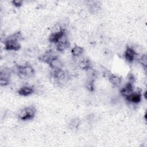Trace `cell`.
Segmentation results:
<instances>
[{"instance_id":"obj_6","label":"cell","mask_w":147,"mask_h":147,"mask_svg":"<svg viewBox=\"0 0 147 147\" xmlns=\"http://www.w3.org/2000/svg\"><path fill=\"white\" fill-rule=\"evenodd\" d=\"M127 102L129 104H131L133 105H136L138 104L142 99V94L141 92V90H136L134 89V91L130 95L125 98Z\"/></svg>"},{"instance_id":"obj_25","label":"cell","mask_w":147,"mask_h":147,"mask_svg":"<svg viewBox=\"0 0 147 147\" xmlns=\"http://www.w3.org/2000/svg\"><path fill=\"white\" fill-rule=\"evenodd\" d=\"M112 73L107 69H105L104 71H103V76L105 77V78H106L107 79L109 78V77L110 76V75Z\"/></svg>"},{"instance_id":"obj_14","label":"cell","mask_w":147,"mask_h":147,"mask_svg":"<svg viewBox=\"0 0 147 147\" xmlns=\"http://www.w3.org/2000/svg\"><path fill=\"white\" fill-rule=\"evenodd\" d=\"M108 80L110 84L114 87H118L122 82V78L117 75L111 74L109 77Z\"/></svg>"},{"instance_id":"obj_20","label":"cell","mask_w":147,"mask_h":147,"mask_svg":"<svg viewBox=\"0 0 147 147\" xmlns=\"http://www.w3.org/2000/svg\"><path fill=\"white\" fill-rule=\"evenodd\" d=\"M10 83V77L0 76V85L2 87L8 86Z\"/></svg>"},{"instance_id":"obj_4","label":"cell","mask_w":147,"mask_h":147,"mask_svg":"<svg viewBox=\"0 0 147 147\" xmlns=\"http://www.w3.org/2000/svg\"><path fill=\"white\" fill-rule=\"evenodd\" d=\"M55 49L60 52L65 51L69 47L70 44L66 32L64 33L59 40L56 44H55Z\"/></svg>"},{"instance_id":"obj_22","label":"cell","mask_w":147,"mask_h":147,"mask_svg":"<svg viewBox=\"0 0 147 147\" xmlns=\"http://www.w3.org/2000/svg\"><path fill=\"white\" fill-rule=\"evenodd\" d=\"M86 72H87V76H88V79L95 80V79L97 76L98 74H97L96 71L94 69H93L92 67L90 68V69H88L87 71H86Z\"/></svg>"},{"instance_id":"obj_23","label":"cell","mask_w":147,"mask_h":147,"mask_svg":"<svg viewBox=\"0 0 147 147\" xmlns=\"http://www.w3.org/2000/svg\"><path fill=\"white\" fill-rule=\"evenodd\" d=\"M11 2V4L16 7H20L23 4V1L21 0H13Z\"/></svg>"},{"instance_id":"obj_10","label":"cell","mask_w":147,"mask_h":147,"mask_svg":"<svg viewBox=\"0 0 147 147\" xmlns=\"http://www.w3.org/2000/svg\"><path fill=\"white\" fill-rule=\"evenodd\" d=\"M34 92H35V90L34 87L30 86H24L20 87L17 91V93L20 95L24 96L31 95Z\"/></svg>"},{"instance_id":"obj_24","label":"cell","mask_w":147,"mask_h":147,"mask_svg":"<svg viewBox=\"0 0 147 147\" xmlns=\"http://www.w3.org/2000/svg\"><path fill=\"white\" fill-rule=\"evenodd\" d=\"M127 82L131 83L133 84H134V83L135 82V80H136V78H135L134 75L131 73L128 74V75L127 76Z\"/></svg>"},{"instance_id":"obj_7","label":"cell","mask_w":147,"mask_h":147,"mask_svg":"<svg viewBox=\"0 0 147 147\" xmlns=\"http://www.w3.org/2000/svg\"><path fill=\"white\" fill-rule=\"evenodd\" d=\"M137 55V53L133 47L130 46H127L124 52L123 56L125 60L128 63H132L136 59Z\"/></svg>"},{"instance_id":"obj_15","label":"cell","mask_w":147,"mask_h":147,"mask_svg":"<svg viewBox=\"0 0 147 147\" xmlns=\"http://www.w3.org/2000/svg\"><path fill=\"white\" fill-rule=\"evenodd\" d=\"M84 52V48L80 46L75 45L71 50V55L74 58H78L80 57Z\"/></svg>"},{"instance_id":"obj_13","label":"cell","mask_w":147,"mask_h":147,"mask_svg":"<svg viewBox=\"0 0 147 147\" xmlns=\"http://www.w3.org/2000/svg\"><path fill=\"white\" fill-rule=\"evenodd\" d=\"M65 30L63 29V30L59 32H55V33H51L48 37V40L51 43L56 44L59 39L61 38V37L63 36V34L65 33Z\"/></svg>"},{"instance_id":"obj_21","label":"cell","mask_w":147,"mask_h":147,"mask_svg":"<svg viewBox=\"0 0 147 147\" xmlns=\"http://www.w3.org/2000/svg\"><path fill=\"white\" fill-rule=\"evenodd\" d=\"M138 61L139 63L142 65V66L144 68V69L146 70V67H147V56L146 54H143L138 59Z\"/></svg>"},{"instance_id":"obj_19","label":"cell","mask_w":147,"mask_h":147,"mask_svg":"<svg viewBox=\"0 0 147 147\" xmlns=\"http://www.w3.org/2000/svg\"><path fill=\"white\" fill-rule=\"evenodd\" d=\"M7 38H9V39L17 41L18 42H20V41L23 40V37H22V33L20 31H18V32H16L14 33L13 34H11L10 36H9Z\"/></svg>"},{"instance_id":"obj_1","label":"cell","mask_w":147,"mask_h":147,"mask_svg":"<svg viewBox=\"0 0 147 147\" xmlns=\"http://www.w3.org/2000/svg\"><path fill=\"white\" fill-rule=\"evenodd\" d=\"M13 72H15L22 78H29L33 76L35 74L34 68L30 65H17L14 70L12 69Z\"/></svg>"},{"instance_id":"obj_8","label":"cell","mask_w":147,"mask_h":147,"mask_svg":"<svg viewBox=\"0 0 147 147\" xmlns=\"http://www.w3.org/2000/svg\"><path fill=\"white\" fill-rule=\"evenodd\" d=\"M134 91V87L133 83L127 82L124 87L120 90L121 95L125 98L130 95Z\"/></svg>"},{"instance_id":"obj_17","label":"cell","mask_w":147,"mask_h":147,"mask_svg":"<svg viewBox=\"0 0 147 147\" xmlns=\"http://www.w3.org/2000/svg\"><path fill=\"white\" fill-rule=\"evenodd\" d=\"M80 123V122L79 118H73L69 123V127L72 130H76L79 127Z\"/></svg>"},{"instance_id":"obj_16","label":"cell","mask_w":147,"mask_h":147,"mask_svg":"<svg viewBox=\"0 0 147 147\" xmlns=\"http://www.w3.org/2000/svg\"><path fill=\"white\" fill-rule=\"evenodd\" d=\"M94 80L93 79H88V80L85 82L84 83V87L86 89L90 92H94L95 90V83Z\"/></svg>"},{"instance_id":"obj_18","label":"cell","mask_w":147,"mask_h":147,"mask_svg":"<svg viewBox=\"0 0 147 147\" xmlns=\"http://www.w3.org/2000/svg\"><path fill=\"white\" fill-rule=\"evenodd\" d=\"M88 10L91 13H92V14L97 13L100 10V6L99 4L97 3V2H94V3H92L91 4L89 5Z\"/></svg>"},{"instance_id":"obj_2","label":"cell","mask_w":147,"mask_h":147,"mask_svg":"<svg viewBox=\"0 0 147 147\" xmlns=\"http://www.w3.org/2000/svg\"><path fill=\"white\" fill-rule=\"evenodd\" d=\"M36 112V108L34 106H27L19 111L17 115L18 118L21 121L32 119L35 117Z\"/></svg>"},{"instance_id":"obj_12","label":"cell","mask_w":147,"mask_h":147,"mask_svg":"<svg viewBox=\"0 0 147 147\" xmlns=\"http://www.w3.org/2000/svg\"><path fill=\"white\" fill-rule=\"evenodd\" d=\"M56 56V55H54V54L52 52V51L50 49V50L47 51V52H44V53L41 54V55H40L38 57V60H39V61H40L41 62L48 64L49 62L50 61V60L54 56Z\"/></svg>"},{"instance_id":"obj_5","label":"cell","mask_w":147,"mask_h":147,"mask_svg":"<svg viewBox=\"0 0 147 147\" xmlns=\"http://www.w3.org/2000/svg\"><path fill=\"white\" fill-rule=\"evenodd\" d=\"M4 48L7 51H17L21 49V46L20 42L6 38L4 40Z\"/></svg>"},{"instance_id":"obj_11","label":"cell","mask_w":147,"mask_h":147,"mask_svg":"<svg viewBox=\"0 0 147 147\" xmlns=\"http://www.w3.org/2000/svg\"><path fill=\"white\" fill-rule=\"evenodd\" d=\"M78 65L80 69L86 71L92 67L91 62L90 60L86 57L80 58V60H78Z\"/></svg>"},{"instance_id":"obj_9","label":"cell","mask_w":147,"mask_h":147,"mask_svg":"<svg viewBox=\"0 0 147 147\" xmlns=\"http://www.w3.org/2000/svg\"><path fill=\"white\" fill-rule=\"evenodd\" d=\"M48 65L50 68L53 70H57L62 69L63 67V63L62 61L57 56H54L49 62Z\"/></svg>"},{"instance_id":"obj_3","label":"cell","mask_w":147,"mask_h":147,"mask_svg":"<svg viewBox=\"0 0 147 147\" xmlns=\"http://www.w3.org/2000/svg\"><path fill=\"white\" fill-rule=\"evenodd\" d=\"M52 76L55 80V83L59 86H64L69 78L68 72L63 69L53 70Z\"/></svg>"}]
</instances>
